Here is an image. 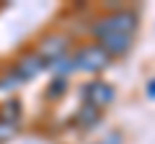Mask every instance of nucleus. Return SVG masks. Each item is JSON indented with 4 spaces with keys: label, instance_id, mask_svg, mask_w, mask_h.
Returning <instances> with one entry per match:
<instances>
[{
    "label": "nucleus",
    "instance_id": "nucleus-1",
    "mask_svg": "<svg viewBox=\"0 0 155 144\" xmlns=\"http://www.w3.org/2000/svg\"><path fill=\"white\" fill-rule=\"evenodd\" d=\"M140 28V16L132 8H119V11H106L104 16H98L93 23H91V36L96 41H101L104 36H111V33H127V36H134Z\"/></svg>",
    "mask_w": 155,
    "mask_h": 144
},
{
    "label": "nucleus",
    "instance_id": "nucleus-2",
    "mask_svg": "<svg viewBox=\"0 0 155 144\" xmlns=\"http://www.w3.org/2000/svg\"><path fill=\"white\" fill-rule=\"evenodd\" d=\"M72 64L75 72H85V75H98V72L109 70L111 57L101 49L98 44H83L72 52Z\"/></svg>",
    "mask_w": 155,
    "mask_h": 144
},
{
    "label": "nucleus",
    "instance_id": "nucleus-3",
    "mask_svg": "<svg viewBox=\"0 0 155 144\" xmlns=\"http://www.w3.org/2000/svg\"><path fill=\"white\" fill-rule=\"evenodd\" d=\"M80 95H83V103H85V105H93V108H98V111H106V108L114 103L116 90H114V85H111V83L93 77L91 83L83 85Z\"/></svg>",
    "mask_w": 155,
    "mask_h": 144
},
{
    "label": "nucleus",
    "instance_id": "nucleus-4",
    "mask_svg": "<svg viewBox=\"0 0 155 144\" xmlns=\"http://www.w3.org/2000/svg\"><path fill=\"white\" fill-rule=\"evenodd\" d=\"M36 54L44 59L47 67H52L54 62L65 59V57L70 54V39H67V36H62V33H52V36H47V39L39 44Z\"/></svg>",
    "mask_w": 155,
    "mask_h": 144
},
{
    "label": "nucleus",
    "instance_id": "nucleus-5",
    "mask_svg": "<svg viewBox=\"0 0 155 144\" xmlns=\"http://www.w3.org/2000/svg\"><path fill=\"white\" fill-rule=\"evenodd\" d=\"M41 70H47L44 59H41L36 52H26V54H23L21 59L16 62V67H13V75H16L21 83H26V80L39 77V72H41Z\"/></svg>",
    "mask_w": 155,
    "mask_h": 144
},
{
    "label": "nucleus",
    "instance_id": "nucleus-6",
    "mask_svg": "<svg viewBox=\"0 0 155 144\" xmlns=\"http://www.w3.org/2000/svg\"><path fill=\"white\" fill-rule=\"evenodd\" d=\"M111 59H119V57L129 54L134 46V36H127V33H111V36H104L101 41H96Z\"/></svg>",
    "mask_w": 155,
    "mask_h": 144
},
{
    "label": "nucleus",
    "instance_id": "nucleus-7",
    "mask_svg": "<svg viewBox=\"0 0 155 144\" xmlns=\"http://www.w3.org/2000/svg\"><path fill=\"white\" fill-rule=\"evenodd\" d=\"M101 118H104V111H98V108H93V105H80L75 111V116H72V126L78 129V131H91V129H96L101 124Z\"/></svg>",
    "mask_w": 155,
    "mask_h": 144
},
{
    "label": "nucleus",
    "instance_id": "nucleus-8",
    "mask_svg": "<svg viewBox=\"0 0 155 144\" xmlns=\"http://www.w3.org/2000/svg\"><path fill=\"white\" fill-rule=\"evenodd\" d=\"M0 121L11 124V126H18V121H21V103L18 100H5L3 108H0Z\"/></svg>",
    "mask_w": 155,
    "mask_h": 144
},
{
    "label": "nucleus",
    "instance_id": "nucleus-9",
    "mask_svg": "<svg viewBox=\"0 0 155 144\" xmlns=\"http://www.w3.org/2000/svg\"><path fill=\"white\" fill-rule=\"evenodd\" d=\"M49 70H52V75H54V77H62V80H67V77L72 75V72H75V64H72V54H67L65 59L54 62V64H52Z\"/></svg>",
    "mask_w": 155,
    "mask_h": 144
},
{
    "label": "nucleus",
    "instance_id": "nucleus-10",
    "mask_svg": "<svg viewBox=\"0 0 155 144\" xmlns=\"http://www.w3.org/2000/svg\"><path fill=\"white\" fill-rule=\"evenodd\" d=\"M65 93H67V80H62V77H54L49 83V88H47V98H52V100L62 98Z\"/></svg>",
    "mask_w": 155,
    "mask_h": 144
},
{
    "label": "nucleus",
    "instance_id": "nucleus-11",
    "mask_svg": "<svg viewBox=\"0 0 155 144\" xmlns=\"http://www.w3.org/2000/svg\"><path fill=\"white\" fill-rule=\"evenodd\" d=\"M18 83H21V80H18L13 72H8L5 77L0 80V90H16V88H18Z\"/></svg>",
    "mask_w": 155,
    "mask_h": 144
},
{
    "label": "nucleus",
    "instance_id": "nucleus-12",
    "mask_svg": "<svg viewBox=\"0 0 155 144\" xmlns=\"http://www.w3.org/2000/svg\"><path fill=\"white\" fill-rule=\"evenodd\" d=\"M96 144H124V134L122 131H111V134H106L101 142H96Z\"/></svg>",
    "mask_w": 155,
    "mask_h": 144
},
{
    "label": "nucleus",
    "instance_id": "nucleus-13",
    "mask_svg": "<svg viewBox=\"0 0 155 144\" xmlns=\"http://www.w3.org/2000/svg\"><path fill=\"white\" fill-rule=\"evenodd\" d=\"M145 95H147V100H155V77L147 80V88H145Z\"/></svg>",
    "mask_w": 155,
    "mask_h": 144
}]
</instances>
